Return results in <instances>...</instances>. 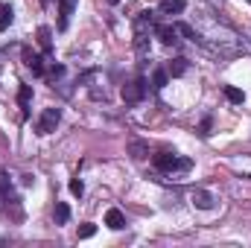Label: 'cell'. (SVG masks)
<instances>
[{
    "mask_svg": "<svg viewBox=\"0 0 251 248\" xmlns=\"http://www.w3.org/2000/svg\"><path fill=\"white\" fill-rule=\"evenodd\" d=\"M155 167H158L161 173H176V170H190V161L173 155V152H158V155H155Z\"/></svg>",
    "mask_w": 251,
    "mask_h": 248,
    "instance_id": "6da1fadb",
    "label": "cell"
},
{
    "mask_svg": "<svg viewBox=\"0 0 251 248\" xmlns=\"http://www.w3.org/2000/svg\"><path fill=\"white\" fill-rule=\"evenodd\" d=\"M146 91H149V85H146V79L143 76H137L134 82H128V85H123V99L131 105V102H140L143 97H146Z\"/></svg>",
    "mask_w": 251,
    "mask_h": 248,
    "instance_id": "7a4b0ae2",
    "label": "cell"
},
{
    "mask_svg": "<svg viewBox=\"0 0 251 248\" xmlns=\"http://www.w3.org/2000/svg\"><path fill=\"white\" fill-rule=\"evenodd\" d=\"M59 120H62V111H59V108H47V111L41 114V120L35 123V131H38V134H50V131H56Z\"/></svg>",
    "mask_w": 251,
    "mask_h": 248,
    "instance_id": "3957f363",
    "label": "cell"
},
{
    "mask_svg": "<svg viewBox=\"0 0 251 248\" xmlns=\"http://www.w3.org/2000/svg\"><path fill=\"white\" fill-rule=\"evenodd\" d=\"M155 38H161V44H176L178 41V32L170 24H155Z\"/></svg>",
    "mask_w": 251,
    "mask_h": 248,
    "instance_id": "277c9868",
    "label": "cell"
},
{
    "mask_svg": "<svg viewBox=\"0 0 251 248\" xmlns=\"http://www.w3.org/2000/svg\"><path fill=\"white\" fill-rule=\"evenodd\" d=\"M24 64H26V67H32V73H35V76H44V59H41L38 53L24 50Z\"/></svg>",
    "mask_w": 251,
    "mask_h": 248,
    "instance_id": "5b68a950",
    "label": "cell"
},
{
    "mask_svg": "<svg viewBox=\"0 0 251 248\" xmlns=\"http://www.w3.org/2000/svg\"><path fill=\"white\" fill-rule=\"evenodd\" d=\"M105 225H108L111 231H120V228H126V216H123V210L111 207V210L105 213Z\"/></svg>",
    "mask_w": 251,
    "mask_h": 248,
    "instance_id": "8992f818",
    "label": "cell"
},
{
    "mask_svg": "<svg viewBox=\"0 0 251 248\" xmlns=\"http://www.w3.org/2000/svg\"><path fill=\"white\" fill-rule=\"evenodd\" d=\"M73 6H76V0H59V29H67V21H70V15H73Z\"/></svg>",
    "mask_w": 251,
    "mask_h": 248,
    "instance_id": "52a82bcc",
    "label": "cell"
},
{
    "mask_svg": "<svg viewBox=\"0 0 251 248\" xmlns=\"http://www.w3.org/2000/svg\"><path fill=\"white\" fill-rule=\"evenodd\" d=\"M193 204L201 207V210H210L213 207V196L207 190H193Z\"/></svg>",
    "mask_w": 251,
    "mask_h": 248,
    "instance_id": "ba28073f",
    "label": "cell"
},
{
    "mask_svg": "<svg viewBox=\"0 0 251 248\" xmlns=\"http://www.w3.org/2000/svg\"><path fill=\"white\" fill-rule=\"evenodd\" d=\"M187 9V0H161V12L164 15H181Z\"/></svg>",
    "mask_w": 251,
    "mask_h": 248,
    "instance_id": "9c48e42d",
    "label": "cell"
},
{
    "mask_svg": "<svg viewBox=\"0 0 251 248\" xmlns=\"http://www.w3.org/2000/svg\"><path fill=\"white\" fill-rule=\"evenodd\" d=\"M38 44H41L44 53H53V32H50V26H41L38 29Z\"/></svg>",
    "mask_w": 251,
    "mask_h": 248,
    "instance_id": "30bf717a",
    "label": "cell"
},
{
    "mask_svg": "<svg viewBox=\"0 0 251 248\" xmlns=\"http://www.w3.org/2000/svg\"><path fill=\"white\" fill-rule=\"evenodd\" d=\"M225 99H228V102H234V105H243L246 94H243L240 88H234V85H225Z\"/></svg>",
    "mask_w": 251,
    "mask_h": 248,
    "instance_id": "8fae6325",
    "label": "cell"
},
{
    "mask_svg": "<svg viewBox=\"0 0 251 248\" xmlns=\"http://www.w3.org/2000/svg\"><path fill=\"white\" fill-rule=\"evenodd\" d=\"M18 102H21V108H24V114H26V108H29V102H32V88H29V85H21V88H18Z\"/></svg>",
    "mask_w": 251,
    "mask_h": 248,
    "instance_id": "7c38bea8",
    "label": "cell"
},
{
    "mask_svg": "<svg viewBox=\"0 0 251 248\" xmlns=\"http://www.w3.org/2000/svg\"><path fill=\"white\" fill-rule=\"evenodd\" d=\"M167 73L170 76H184L187 73V59H173L170 67H167Z\"/></svg>",
    "mask_w": 251,
    "mask_h": 248,
    "instance_id": "4fadbf2b",
    "label": "cell"
},
{
    "mask_svg": "<svg viewBox=\"0 0 251 248\" xmlns=\"http://www.w3.org/2000/svg\"><path fill=\"white\" fill-rule=\"evenodd\" d=\"M167 82H170V73H167L164 67H158V70L152 73V85H155V88L161 91V88H167Z\"/></svg>",
    "mask_w": 251,
    "mask_h": 248,
    "instance_id": "5bb4252c",
    "label": "cell"
},
{
    "mask_svg": "<svg viewBox=\"0 0 251 248\" xmlns=\"http://www.w3.org/2000/svg\"><path fill=\"white\" fill-rule=\"evenodd\" d=\"M9 24H12V9L6 3H0V32H6Z\"/></svg>",
    "mask_w": 251,
    "mask_h": 248,
    "instance_id": "9a60e30c",
    "label": "cell"
},
{
    "mask_svg": "<svg viewBox=\"0 0 251 248\" xmlns=\"http://www.w3.org/2000/svg\"><path fill=\"white\" fill-rule=\"evenodd\" d=\"M67 219H70V207H67L64 201H59V204H56V225H64Z\"/></svg>",
    "mask_w": 251,
    "mask_h": 248,
    "instance_id": "2e32d148",
    "label": "cell"
},
{
    "mask_svg": "<svg viewBox=\"0 0 251 248\" xmlns=\"http://www.w3.org/2000/svg\"><path fill=\"white\" fill-rule=\"evenodd\" d=\"M176 32H178V35H184V38H193V41L199 38V35H196V29H193L190 24H176Z\"/></svg>",
    "mask_w": 251,
    "mask_h": 248,
    "instance_id": "e0dca14e",
    "label": "cell"
},
{
    "mask_svg": "<svg viewBox=\"0 0 251 248\" xmlns=\"http://www.w3.org/2000/svg\"><path fill=\"white\" fill-rule=\"evenodd\" d=\"M97 234V225H91V222H85L82 228H79V240H91Z\"/></svg>",
    "mask_w": 251,
    "mask_h": 248,
    "instance_id": "ac0fdd59",
    "label": "cell"
},
{
    "mask_svg": "<svg viewBox=\"0 0 251 248\" xmlns=\"http://www.w3.org/2000/svg\"><path fill=\"white\" fill-rule=\"evenodd\" d=\"M0 193H3V196H12V181H9L6 173H0Z\"/></svg>",
    "mask_w": 251,
    "mask_h": 248,
    "instance_id": "d6986e66",
    "label": "cell"
},
{
    "mask_svg": "<svg viewBox=\"0 0 251 248\" xmlns=\"http://www.w3.org/2000/svg\"><path fill=\"white\" fill-rule=\"evenodd\" d=\"M70 193H73V196H82V193H85V184H82L79 178H73V181H70Z\"/></svg>",
    "mask_w": 251,
    "mask_h": 248,
    "instance_id": "ffe728a7",
    "label": "cell"
},
{
    "mask_svg": "<svg viewBox=\"0 0 251 248\" xmlns=\"http://www.w3.org/2000/svg\"><path fill=\"white\" fill-rule=\"evenodd\" d=\"M199 134H201V137H207V134H210V117H207V120H201V125H199Z\"/></svg>",
    "mask_w": 251,
    "mask_h": 248,
    "instance_id": "44dd1931",
    "label": "cell"
},
{
    "mask_svg": "<svg viewBox=\"0 0 251 248\" xmlns=\"http://www.w3.org/2000/svg\"><path fill=\"white\" fill-rule=\"evenodd\" d=\"M143 152H146L143 143H131V155H134V158H143Z\"/></svg>",
    "mask_w": 251,
    "mask_h": 248,
    "instance_id": "7402d4cb",
    "label": "cell"
},
{
    "mask_svg": "<svg viewBox=\"0 0 251 248\" xmlns=\"http://www.w3.org/2000/svg\"><path fill=\"white\" fill-rule=\"evenodd\" d=\"M108 3H120V0H108Z\"/></svg>",
    "mask_w": 251,
    "mask_h": 248,
    "instance_id": "603a6c76",
    "label": "cell"
},
{
    "mask_svg": "<svg viewBox=\"0 0 251 248\" xmlns=\"http://www.w3.org/2000/svg\"><path fill=\"white\" fill-rule=\"evenodd\" d=\"M41 3H50V0H41Z\"/></svg>",
    "mask_w": 251,
    "mask_h": 248,
    "instance_id": "cb8c5ba5",
    "label": "cell"
},
{
    "mask_svg": "<svg viewBox=\"0 0 251 248\" xmlns=\"http://www.w3.org/2000/svg\"><path fill=\"white\" fill-rule=\"evenodd\" d=\"M249 3H251V0H249Z\"/></svg>",
    "mask_w": 251,
    "mask_h": 248,
    "instance_id": "d4e9b609",
    "label": "cell"
}]
</instances>
